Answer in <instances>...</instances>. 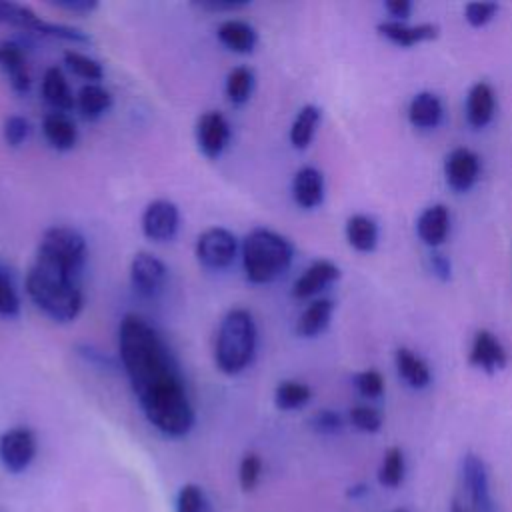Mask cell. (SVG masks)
Masks as SVG:
<instances>
[{
    "instance_id": "cell-1",
    "label": "cell",
    "mask_w": 512,
    "mask_h": 512,
    "mask_svg": "<svg viewBox=\"0 0 512 512\" xmlns=\"http://www.w3.org/2000/svg\"><path fill=\"white\" fill-rule=\"evenodd\" d=\"M118 354L146 420L164 436H186L196 420L180 366L162 334L142 316L118 326Z\"/></svg>"
},
{
    "instance_id": "cell-2",
    "label": "cell",
    "mask_w": 512,
    "mask_h": 512,
    "mask_svg": "<svg viewBox=\"0 0 512 512\" xmlns=\"http://www.w3.org/2000/svg\"><path fill=\"white\" fill-rule=\"evenodd\" d=\"M82 272L36 254L26 272L24 290L32 304L56 322H72L84 308Z\"/></svg>"
},
{
    "instance_id": "cell-3",
    "label": "cell",
    "mask_w": 512,
    "mask_h": 512,
    "mask_svg": "<svg viewBox=\"0 0 512 512\" xmlns=\"http://www.w3.org/2000/svg\"><path fill=\"white\" fill-rule=\"evenodd\" d=\"M242 270L252 284H270L278 280L292 264L294 246L276 230L252 228L240 244Z\"/></svg>"
},
{
    "instance_id": "cell-4",
    "label": "cell",
    "mask_w": 512,
    "mask_h": 512,
    "mask_svg": "<svg viewBox=\"0 0 512 512\" xmlns=\"http://www.w3.org/2000/svg\"><path fill=\"white\" fill-rule=\"evenodd\" d=\"M258 328L250 310L230 308L220 320L214 340V362L226 376L244 372L256 354Z\"/></svg>"
},
{
    "instance_id": "cell-5",
    "label": "cell",
    "mask_w": 512,
    "mask_h": 512,
    "mask_svg": "<svg viewBox=\"0 0 512 512\" xmlns=\"http://www.w3.org/2000/svg\"><path fill=\"white\" fill-rule=\"evenodd\" d=\"M36 254L68 264L76 270H84L88 244H86V238L70 226H50L44 230L38 242Z\"/></svg>"
},
{
    "instance_id": "cell-6",
    "label": "cell",
    "mask_w": 512,
    "mask_h": 512,
    "mask_svg": "<svg viewBox=\"0 0 512 512\" xmlns=\"http://www.w3.org/2000/svg\"><path fill=\"white\" fill-rule=\"evenodd\" d=\"M460 482L468 496L472 512H500L498 504L492 496L490 474L486 462L474 454L466 452L460 460Z\"/></svg>"
},
{
    "instance_id": "cell-7",
    "label": "cell",
    "mask_w": 512,
    "mask_h": 512,
    "mask_svg": "<svg viewBox=\"0 0 512 512\" xmlns=\"http://www.w3.org/2000/svg\"><path fill=\"white\" fill-rule=\"evenodd\" d=\"M194 250L198 262L208 270H226L236 260L240 246L234 232L222 226H212L198 234Z\"/></svg>"
},
{
    "instance_id": "cell-8",
    "label": "cell",
    "mask_w": 512,
    "mask_h": 512,
    "mask_svg": "<svg viewBox=\"0 0 512 512\" xmlns=\"http://www.w3.org/2000/svg\"><path fill=\"white\" fill-rule=\"evenodd\" d=\"M142 234L152 242H168L178 234L180 210L172 200L156 198L152 200L140 218Z\"/></svg>"
},
{
    "instance_id": "cell-9",
    "label": "cell",
    "mask_w": 512,
    "mask_h": 512,
    "mask_svg": "<svg viewBox=\"0 0 512 512\" xmlns=\"http://www.w3.org/2000/svg\"><path fill=\"white\" fill-rule=\"evenodd\" d=\"M168 278L166 264L152 252H136L130 262L132 290L142 298H154L162 292Z\"/></svg>"
},
{
    "instance_id": "cell-10",
    "label": "cell",
    "mask_w": 512,
    "mask_h": 512,
    "mask_svg": "<svg viewBox=\"0 0 512 512\" xmlns=\"http://www.w3.org/2000/svg\"><path fill=\"white\" fill-rule=\"evenodd\" d=\"M36 436L26 426H14L0 434V462L10 472H22L36 456Z\"/></svg>"
},
{
    "instance_id": "cell-11",
    "label": "cell",
    "mask_w": 512,
    "mask_h": 512,
    "mask_svg": "<svg viewBox=\"0 0 512 512\" xmlns=\"http://www.w3.org/2000/svg\"><path fill=\"white\" fill-rule=\"evenodd\" d=\"M230 136H232L230 122L218 110H206L196 120V144L200 152L210 160H216L222 156V152L230 142Z\"/></svg>"
},
{
    "instance_id": "cell-12",
    "label": "cell",
    "mask_w": 512,
    "mask_h": 512,
    "mask_svg": "<svg viewBox=\"0 0 512 512\" xmlns=\"http://www.w3.org/2000/svg\"><path fill=\"white\" fill-rule=\"evenodd\" d=\"M480 176V156L464 146L454 148L444 160V178L456 192L470 190Z\"/></svg>"
},
{
    "instance_id": "cell-13",
    "label": "cell",
    "mask_w": 512,
    "mask_h": 512,
    "mask_svg": "<svg viewBox=\"0 0 512 512\" xmlns=\"http://www.w3.org/2000/svg\"><path fill=\"white\" fill-rule=\"evenodd\" d=\"M468 362L474 368L492 374V372L502 370L508 364V352L494 332L480 328L472 338Z\"/></svg>"
},
{
    "instance_id": "cell-14",
    "label": "cell",
    "mask_w": 512,
    "mask_h": 512,
    "mask_svg": "<svg viewBox=\"0 0 512 512\" xmlns=\"http://www.w3.org/2000/svg\"><path fill=\"white\" fill-rule=\"evenodd\" d=\"M338 278H340V268L328 258H318L294 280L292 296L296 300L314 298Z\"/></svg>"
},
{
    "instance_id": "cell-15",
    "label": "cell",
    "mask_w": 512,
    "mask_h": 512,
    "mask_svg": "<svg viewBox=\"0 0 512 512\" xmlns=\"http://www.w3.org/2000/svg\"><path fill=\"white\" fill-rule=\"evenodd\" d=\"M378 34L384 36L388 42L400 46V48H412L420 42L434 40L440 32L438 24L432 22H420V24H408L400 20H384L376 26Z\"/></svg>"
},
{
    "instance_id": "cell-16",
    "label": "cell",
    "mask_w": 512,
    "mask_h": 512,
    "mask_svg": "<svg viewBox=\"0 0 512 512\" xmlns=\"http://www.w3.org/2000/svg\"><path fill=\"white\" fill-rule=\"evenodd\" d=\"M0 70L18 94H26L32 86L28 60L22 46L14 40H0Z\"/></svg>"
},
{
    "instance_id": "cell-17",
    "label": "cell",
    "mask_w": 512,
    "mask_h": 512,
    "mask_svg": "<svg viewBox=\"0 0 512 512\" xmlns=\"http://www.w3.org/2000/svg\"><path fill=\"white\" fill-rule=\"evenodd\" d=\"M324 174L316 166H302L292 178V198L304 210H314L324 202Z\"/></svg>"
},
{
    "instance_id": "cell-18",
    "label": "cell",
    "mask_w": 512,
    "mask_h": 512,
    "mask_svg": "<svg viewBox=\"0 0 512 512\" xmlns=\"http://www.w3.org/2000/svg\"><path fill=\"white\" fill-rule=\"evenodd\" d=\"M448 232H450V212L444 204H432L420 212L416 220V234L426 246L436 250L440 244H444Z\"/></svg>"
},
{
    "instance_id": "cell-19",
    "label": "cell",
    "mask_w": 512,
    "mask_h": 512,
    "mask_svg": "<svg viewBox=\"0 0 512 512\" xmlns=\"http://www.w3.org/2000/svg\"><path fill=\"white\" fill-rule=\"evenodd\" d=\"M408 122L418 130H434L444 118V104L438 94L422 90L408 102Z\"/></svg>"
},
{
    "instance_id": "cell-20",
    "label": "cell",
    "mask_w": 512,
    "mask_h": 512,
    "mask_svg": "<svg viewBox=\"0 0 512 512\" xmlns=\"http://www.w3.org/2000/svg\"><path fill=\"white\" fill-rule=\"evenodd\" d=\"M216 38L220 44L236 54H250L258 44L256 28L240 18H226L216 28Z\"/></svg>"
},
{
    "instance_id": "cell-21",
    "label": "cell",
    "mask_w": 512,
    "mask_h": 512,
    "mask_svg": "<svg viewBox=\"0 0 512 512\" xmlns=\"http://www.w3.org/2000/svg\"><path fill=\"white\" fill-rule=\"evenodd\" d=\"M40 92L42 98L52 106L56 112H70L76 108V94L72 92L68 78L64 76L62 68L50 66L46 68L42 82H40Z\"/></svg>"
},
{
    "instance_id": "cell-22",
    "label": "cell",
    "mask_w": 512,
    "mask_h": 512,
    "mask_svg": "<svg viewBox=\"0 0 512 512\" xmlns=\"http://www.w3.org/2000/svg\"><path fill=\"white\" fill-rule=\"evenodd\" d=\"M496 110V94L494 88L480 80L472 84L466 96V120L472 128H484L492 122Z\"/></svg>"
},
{
    "instance_id": "cell-23",
    "label": "cell",
    "mask_w": 512,
    "mask_h": 512,
    "mask_svg": "<svg viewBox=\"0 0 512 512\" xmlns=\"http://www.w3.org/2000/svg\"><path fill=\"white\" fill-rule=\"evenodd\" d=\"M42 134L46 142L60 152H68L78 142V128L76 122L66 112L50 110L42 118Z\"/></svg>"
},
{
    "instance_id": "cell-24",
    "label": "cell",
    "mask_w": 512,
    "mask_h": 512,
    "mask_svg": "<svg viewBox=\"0 0 512 512\" xmlns=\"http://www.w3.org/2000/svg\"><path fill=\"white\" fill-rule=\"evenodd\" d=\"M334 314V302L330 298H314L310 304L300 312L296 320V334L302 338H314L322 334Z\"/></svg>"
},
{
    "instance_id": "cell-25",
    "label": "cell",
    "mask_w": 512,
    "mask_h": 512,
    "mask_svg": "<svg viewBox=\"0 0 512 512\" xmlns=\"http://www.w3.org/2000/svg\"><path fill=\"white\" fill-rule=\"evenodd\" d=\"M394 364L398 370V376L414 390H422L432 382L430 366L424 358H420L410 348H398L394 354Z\"/></svg>"
},
{
    "instance_id": "cell-26",
    "label": "cell",
    "mask_w": 512,
    "mask_h": 512,
    "mask_svg": "<svg viewBox=\"0 0 512 512\" xmlns=\"http://www.w3.org/2000/svg\"><path fill=\"white\" fill-rule=\"evenodd\" d=\"M112 108V94L100 82H86L76 92V110L84 120H98Z\"/></svg>"
},
{
    "instance_id": "cell-27",
    "label": "cell",
    "mask_w": 512,
    "mask_h": 512,
    "mask_svg": "<svg viewBox=\"0 0 512 512\" xmlns=\"http://www.w3.org/2000/svg\"><path fill=\"white\" fill-rule=\"evenodd\" d=\"M344 234H346V240L348 244L356 250V252H372L376 246H378V224L372 216L368 214H352L348 220H346V226H344Z\"/></svg>"
},
{
    "instance_id": "cell-28",
    "label": "cell",
    "mask_w": 512,
    "mask_h": 512,
    "mask_svg": "<svg viewBox=\"0 0 512 512\" xmlns=\"http://www.w3.org/2000/svg\"><path fill=\"white\" fill-rule=\"evenodd\" d=\"M320 118H322V110L316 104H304L296 112V116L290 124V130H288V140H290L292 148L306 150L312 144L318 124H320Z\"/></svg>"
},
{
    "instance_id": "cell-29",
    "label": "cell",
    "mask_w": 512,
    "mask_h": 512,
    "mask_svg": "<svg viewBox=\"0 0 512 512\" xmlns=\"http://www.w3.org/2000/svg\"><path fill=\"white\" fill-rule=\"evenodd\" d=\"M0 24H8L20 30H28L40 34L44 26V18H40L30 6L10 0H0Z\"/></svg>"
},
{
    "instance_id": "cell-30",
    "label": "cell",
    "mask_w": 512,
    "mask_h": 512,
    "mask_svg": "<svg viewBox=\"0 0 512 512\" xmlns=\"http://www.w3.org/2000/svg\"><path fill=\"white\" fill-rule=\"evenodd\" d=\"M254 72L252 68L240 64V66H234L228 76H226V82H224V94L228 98L230 104L234 106H242L250 100L252 92H254Z\"/></svg>"
},
{
    "instance_id": "cell-31",
    "label": "cell",
    "mask_w": 512,
    "mask_h": 512,
    "mask_svg": "<svg viewBox=\"0 0 512 512\" xmlns=\"http://www.w3.org/2000/svg\"><path fill=\"white\" fill-rule=\"evenodd\" d=\"M312 398V388L300 380H282L274 390V404L280 410H298Z\"/></svg>"
},
{
    "instance_id": "cell-32",
    "label": "cell",
    "mask_w": 512,
    "mask_h": 512,
    "mask_svg": "<svg viewBox=\"0 0 512 512\" xmlns=\"http://www.w3.org/2000/svg\"><path fill=\"white\" fill-rule=\"evenodd\" d=\"M406 476V456L398 446H390L378 468V482L384 488H398Z\"/></svg>"
},
{
    "instance_id": "cell-33",
    "label": "cell",
    "mask_w": 512,
    "mask_h": 512,
    "mask_svg": "<svg viewBox=\"0 0 512 512\" xmlns=\"http://www.w3.org/2000/svg\"><path fill=\"white\" fill-rule=\"evenodd\" d=\"M64 64L72 74H76L78 78H84L88 82H100L104 76L102 64L96 58H92L84 52H78V50H66Z\"/></svg>"
},
{
    "instance_id": "cell-34",
    "label": "cell",
    "mask_w": 512,
    "mask_h": 512,
    "mask_svg": "<svg viewBox=\"0 0 512 512\" xmlns=\"http://www.w3.org/2000/svg\"><path fill=\"white\" fill-rule=\"evenodd\" d=\"M348 420L350 424L360 430V432H368V434H374L382 428V412L370 404H356L350 408L348 412Z\"/></svg>"
},
{
    "instance_id": "cell-35",
    "label": "cell",
    "mask_w": 512,
    "mask_h": 512,
    "mask_svg": "<svg viewBox=\"0 0 512 512\" xmlns=\"http://www.w3.org/2000/svg\"><path fill=\"white\" fill-rule=\"evenodd\" d=\"M20 314V294L18 288L8 274V270L0 264V316L14 318Z\"/></svg>"
},
{
    "instance_id": "cell-36",
    "label": "cell",
    "mask_w": 512,
    "mask_h": 512,
    "mask_svg": "<svg viewBox=\"0 0 512 512\" xmlns=\"http://www.w3.org/2000/svg\"><path fill=\"white\" fill-rule=\"evenodd\" d=\"M354 388L358 390V394L362 398L376 400L384 394V378L378 370L368 368V370H362L354 376Z\"/></svg>"
},
{
    "instance_id": "cell-37",
    "label": "cell",
    "mask_w": 512,
    "mask_h": 512,
    "mask_svg": "<svg viewBox=\"0 0 512 512\" xmlns=\"http://www.w3.org/2000/svg\"><path fill=\"white\" fill-rule=\"evenodd\" d=\"M2 136H4V142L10 146V148H18L22 146L28 136H30V122L20 116V114H10L6 120H4V126H2Z\"/></svg>"
},
{
    "instance_id": "cell-38",
    "label": "cell",
    "mask_w": 512,
    "mask_h": 512,
    "mask_svg": "<svg viewBox=\"0 0 512 512\" xmlns=\"http://www.w3.org/2000/svg\"><path fill=\"white\" fill-rule=\"evenodd\" d=\"M260 474H262V460H260V456L254 454V452L244 454V458L240 460V466H238V482H240V488H242L244 492L254 490V486H256L258 480H260Z\"/></svg>"
},
{
    "instance_id": "cell-39",
    "label": "cell",
    "mask_w": 512,
    "mask_h": 512,
    "mask_svg": "<svg viewBox=\"0 0 512 512\" xmlns=\"http://www.w3.org/2000/svg\"><path fill=\"white\" fill-rule=\"evenodd\" d=\"M206 496L196 484H184L176 496V512H204Z\"/></svg>"
},
{
    "instance_id": "cell-40",
    "label": "cell",
    "mask_w": 512,
    "mask_h": 512,
    "mask_svg": "<svg viewBox=\"0 0 512 512\" xmlns=\"http://www.w3.org/2000/svg\"><path fill=\"white\" fill-rule=\"evenodd\" d=\"M310 426H312V430L318 432V434H334V432H340V430H342L344 418H342L340 412L330 410V408H324V410H318V412L312 414Z\"/></svg>"
},
{
    "instance_id": "cell-41",
    "label": "cell",
    "mask_w": 512,
    "mask_h": 512,
    "mask_svg": "<svg viewBox=\"0 0 512 512\" xmlns=\"http://www.w3.org/2000/svg\"><path fill=\"white\" fill-rule=\"evenodd\" d=\"M498 12V4L494 2H470L464 6V18L470 26L480 28L486 26Z\"/></svg>"
},
{
    "instance_id": "cell-42",
    "label": "cell",
    "mask_w": 512,
    "mask_h": 512,
    "mask_svg": "<svg viewBox=\"0 0 512 512\" xmlns=\"http://www.w3.org/2000/svg\"><path fill=\"white\" fill-rule=\"evenodd\" d=\"M248 4H250L248 0H200V2H194V6H198L200 10H206V12H232V10H240Z\"/></svg>"
},
{
    "instance_id": "cell-43",
    "label": "cell",
    "mask_w": 512,
    "mask_h": 512,
    "mask_svg": "<svg viewBox=\"0 0 512 512\" xmlns=\"http://www.w3.org/2000/svg\"><path fill=\"white\" fill-rule=\"evenodd\" d=\"M50 4L72 14H90L92 10L98 8L96 0H52Z\"/></svg>"
},
{
    "instance_id": "cell-44",
    "label": "cell",
    "mask_w": 512,
    "mask_h": 512,
    "mask_svg": "<svg viewBox=\"0 0 512 512\" xmlns=\"http://www.w3.org/2000/svg\"><path fill=\"white\" fill-rule=\"evenodd\" d=\"M428 262H430V270H432L434 276H438L440 280H448V278H450L452 266H450L448 256H444V254L438 252V250H432L430 256H428Z\"/></svg>"
},
{
    "instance_id": "cell-45",
    "label": "cell",
    "mask_w": 512,
    "mask_h": 512,
    "mask_svg": "<svg viewBox=\"0 0 512 512\" xmlns=\"http://www.w3.org/2000/svg\"><path fill=\"white\" fill-rule=\"evenodd\" d=\"M384 10L392 16V20L406 22V18L412 12V2L410 0H386Z\"/></svg>"
},
{
    "instance_id": "cell-46",
    "label": "cell",
    "mask_w": 512,
    "mask_h": 512,
    "mask_svg": "<svg viewBox=\"0 0 512 512\" xmlns=\"http://www.w3.org/2000/svg\"><path fill=\"white\" fill-rule=\"evenodd\" d=\"M448 512H472L468 506H464L458 498H454L452 502H450V510Z\"/></svg>"
},
{
    "instance_id": "cell-47",
    "label": "cell",
    "mask_w": 512,
    "mask_h": 512,
    "mask_svg": "<svg viewBox=\"0 0 512 512\" xmlns=\"http://www.w3.org/2000/svg\"><path fill=\"white\" fill-rule=\"evenodd\" d=\"M394 512H406V510H394Z\"/></svg>"
}]
</instances>
